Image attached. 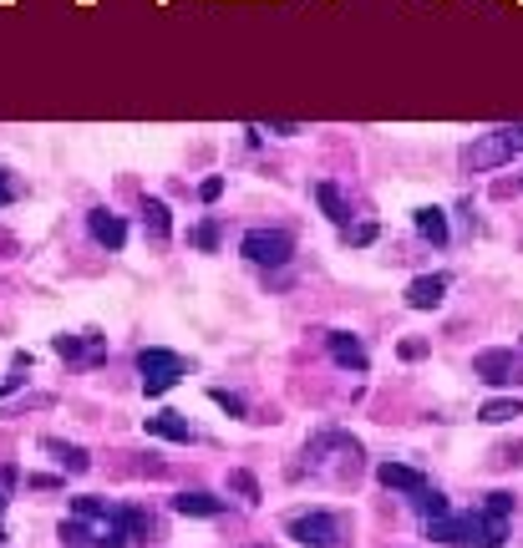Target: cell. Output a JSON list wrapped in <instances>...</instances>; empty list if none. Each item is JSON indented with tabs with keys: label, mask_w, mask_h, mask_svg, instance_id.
I'll return each mask as SVG.
<instances>
[{
	"label": "cell",
	"mask_w": 523,
	"mask_h": 548,
	"mask_svg": "<svg viewBox=\"0 0 523 548\" xmlns=\"http://www.w3.org/2000/svg\"><path fill=\"white\" fill-rule=\"evenodd\" d=\"M523 153V122L518 127H493V132H482L478 142H467L463 148V168L482 173V168H503L509 157Z\"/></svg>",
	"instance_id": "6da1fadb"
},
{
	"label": "cell",
	"mask_w": 523,
	"mask_h": 548,
	"mask_svg": "<svg viewBox=\"0 0 523 548\" xmlns=\"http://www.w3.org/2000/svg\"><path fill=\"white\" fill-rule=\"evenodd\" d=\"M184 355H173V351H163V346H142L138 351V376H142V391L148 396H163V391H173L178 381H184Z\"/></svg>",
	"instance_id": "7a4b0ae2"
},
{
	"label": "cell",
	"mask_w": 523,
	"mask_h": 548,
	"mask_svg": "<svg viewBox=\"0 0 523 548\" xmlns=\"http://www.w3.org/2000/svg\"><path fill=\"white\" fill-rule=\"evenodd\" d=\"M239 254L249 265L280 269V265H290V254H295V234H290V229H249L239 239Z\"/></svg>",
	"instance_id": "3957f363"
},
{
	"label": "cell",
	"mask_w": 523,
	"mask_h": 548,
	"mask_svg": "<svg viewBox=\"0 0 523 548\" xmlns=\"http://www.w3.org/2000/svg\"><path fill=\"white\" fill-rule=\"evenodd\" d=\"M284 534L305 548H336L340 534H346V523L336 513H326V508H311V513H295V518L284 523Z\"/></svg>",
	"instance_id": "277c9868"
},
{
	"label": "cell",
	"mask_w": 523,
	"mask_h": 548,
	"mask_svg": "<svg viewBox=\"0 0 523 548\" xmlns=\"http://www.w3.org/2000/svg\"><path fill=\"white\" fill-rule=\"evenodd\" d=\"M473 376L478 381H488V386H513V381H523V365H518V355L513 351H478L473 355Z\"/></svg>",
	"instance_id": "5b68a950"
},
{
	"label": "cell",
	"mask_w": 523,
	"mask_h": 548,
	"mask_svg": "<svg viewBox=\"0 0 523 548\" xmlns=\"http://www.w3.org/2000/svg\"><path fill=\"white\" fill-rule=\"evenodd\" d=\"M447 290H453L447 274H417V280L407 284V305L411 310H437L442 300H447Z\"/></svg>",
	"instance_id": "8992f818"
},
{
	"label": "cell",
	"mask_w": 523,
	"mask_h": 548,
	"mask_svg": "<svg viewBox=\"0 0 523 548\" xmlns=\"http://www.w3.org/2000/svg\"><path fill=\"white\" fill-rule=\"evenodd\" d=\"M86 229H92V239H97L102 249H113V254L128 244V224H122L113 209H92L86 213Z\"/></svg>",
	"instance_id": "52a82bcc"
},
{
	"label": "cell",
	"mask_w": 523,
	"mask_h": 548,
	"mask_svg": "<svg viewBox=\"0 0 523 548\" xmlns=\"http://www.w3.org/2000/svg\"><path fill=\"white\" fill-rule=\"evenodd\" d=\"M376 482L392 488V492H407V498L427 492V472H417V467H407V463H382L376 467Z\"/></svg>",
	"instance_id": "ba28073f"
},
{
	"label": "cell",
	"mask_w": 523,
	"mask_h": 548,
	"mask_svg": "<svg viewBox=\"0 0 523 548\" xmlns=\"http://www.w3.org/2000/svg\"><path fill=\"white\" fill-rule=\"evenodd\" d=\"M326 346H330V355H336V365H346V371H356V376H361V371L371 365L366 346H361V340H356L351 330H330Z\"/></svg>",
	"instance_id": "9c48e42d"
},
{
	"label": "cell",
	"mask_w": 523,
	"mask_h": 548,
	"mask_svg": "<svg viewBox=\"0 0 523 548\" xmlns=\"http://www.w3.org/2000/svg\"><path fill=\"white\" fill-rule=\"evenodd\" d=\"M148 436H163V442H194V427L178 417V411H158V417H142Z\"/></svg>",
	"instance_id": "30bf717a"
},
{
	"label": "cell",
	"mask_w": 523,
	"mask_h": 548,
	"mask_svg": "<svg viewBox=\"0 0 523 548\" xmlns=\"http://www.w3.org/2000/svg\"><path fill=\"white\" fill-rule=\"evenodd\" d=\"M315 203H320V213H326L330 224H351V203H346V193L330 178L315 183Z\"/></svg>",
	"instance_id": "8fae6325"
},
{
	"label": "cell",
	"mask_w": 523,
	"mask_h": 548,
	"mask_svg": "<svg viewBox=\"0 0 523 548\" xmlns=\"http://www.w3.org/2000/svg\"><path fill=\"white\" fill-rule=\"evenodd\" d=\"M41 452H51L67 472H86L92 467V457H86V447H77V442H61V436H41Z\"/></svg>",
	"instance_id": "7c38bea8"
},
{
	"label": "cell",
	"mask_w": 523,
	"mask_h": 548,
	"mask_svg": "<svg viewBox=\"0 0 523 548\" xmlns=\"http://www.w3.org/2000/svg\"><path fill=\"white\" fill-rule=\"evenodd\" d=\"M173 508H178L184 518H219V513H224V503H219L213 492H178Z\"/></svg>",
	"instance_id": "4fadbf2b"
},
{
	"label": "cell",
	"mask_w": 523,
	"mask_h": 548,
	"mask_svg": "<svg viewBox=\"0 0 523 548\" xmlns=\"http://www.w3.org/2000/svg\"><path fill=\"white\" fill-rule=\"evenodd\" d=\"M518 417H523V396H493V401H482V411H478V422H488V427L518 422Z\"/></svg>",
	"instance_id": "5bb4252c"
},
{
	"label": "cell",
	"mask_w": 523,
	"mask_h": 548,
	"mask_svg": "<svg viewBox=\"0 0 523 548\" xmlns=\"http://www.w3.org/2000/svg\"><path fill=\"white\" fill-rule=\"evenodd\" d=\"M142 229H148L158 244L173 234V213H168V203H163V198H148V203H142Z\"/></svg>",
	"instance_id": "9a60e30c"
},
{
	"label": "cell",
	"mask_w": 523,
	"mask_h": 548,
	"mask_svg": "<svg viewBox=\"0 0 523 548\" xmlns=\"http://www.w3.org/2000/svg\"><path fill=\"white\" fill-rule=\"evenodd\" d=\"M417 234L442 249V244H447V213L442 209H417Z\"/></svg>",
	"instance_id": "2e32d148"
},
{
	"label": "cell",
	"mask_w": 523,
	"mask_h": 548,
	"mask_svg": "<svg viewBox=\"0 0 523 548\" xmlns=\"http://www.w3.org/2000/svg\"><path fill=\"white\" fill-rule=\"evenodd\" d=\"M117 528H122L128 538H148L153 534V518H148L142 508H117Z\"/></svg>",
	"instance_id": "e0dca14e"
},
{
	"label": "cell",
	"mask_w": 523,
	"mask_h": 548,
	"mask_svg": "<svg viewBox=\"0 0 523 548\" xmlns=\"http://www.w3.org/2000/svg\"><path fill=\"white\" fill-rule=\"evenodd\" d=\"M51 346H57V355H67V361H82V355H86V346H92V351L102 346V336H97V330H92L86 340H82V336H57Z\"/></svg>",
	"instance_id": "ac0fdd59"
},
{
	"label": "cell",
	"mask_w": 523,
	"mask_h": 548,
	"mask_svg": "<svg viewBox=\"0 0 523 548\" xmlns=\"http://www.w3.org/2000/svg\"><path fill=\"white\" fill-rule=\"evenodd\" d=\"M411 503H417V513H422L427 523H432V518H447V513H453V508H447V498H442L437 488H427V492H417V498H411Z\"/></svg>",
	"instance_id": "d6986e66"
},
{
	"label": "cell",
	"mask_w": 523,
	"mask_h": 548,
	"mask_svg": "<svg viewBox=\"0 0 523 548\" xmlns=\"http://www.w3.org/2000/svg\"><path fill=\"white\" fill-rule=\"evenodd\" d=\"M194 244H198V249H219V224H213V219H203V224H198L194 229Z\"/></svg>",
	"instance_id": "ffe728a7"
},
{
	"label": "cell",
	"mask_w": 523,
	"mask_h": 548,
	"mask_svg": "<svg viewBox=\"0 0 523 548\" xmlns=\"http://www.w3.org/2000/svg\"><path fill=\"white\" fill-rule=\"evenodd\" d=\"M376 234H382L376 224H356V229H346V244H356V249H366V244L376 239Z\"/></svg>",
	"instance_id": "44dd1931"
},
{
	"label": "cell",
	"mask_w": 523,
	"mask_h": 548,
	"mask_svg": "<svg viewBox=\"0 0 523 548\" xmlns=\"http://www.w3.org/2000/svg\"><path fill=\"white\" fill-rule=\"evenodd\" d=\"M213 407H224L229 411V417H244V401H239V396H234V391H219V386H213Z\"/></svg>",
	"instance_id": "7402d4cb"
},
{
	"label": "cell",
	"mask_w": 523,
	"mask_h": 548,
	"mask_svg": "<svg viewBox=\"0 0 523 548\" xmlns=\"http://www.w3.org/2000/svg\"><path fill=\"white\" fill-rule=\"evenodd\" d=\"M229 488H234V492H244L249 503H259V482L249 478V472H234V478H229Z\"/></svg>",
	"instance_id": "603a6c76"
},
{
	"label": "cell",
	"mask_w": 523,
	"mask_h": 548,
	"mask_svg": "<svg viewBox=\"0 0 523 548\" xmlns=\"http://www.w3.org/2000/svg\"><path fill=\"white\" fill-rule=\"evenodd\" d=\"M219 193H224V178H203L198 183V198H203V203H213Z\"/></svg>",
	"instance_id": "cb8c5ba5"
},
{
	"label": "cell",
	"mask_w": 523,
	"mask_h": 548,
	"mask_svg": "<svg viewBox=\"0 0 523 548\" xmlns=\"http://www.w3.org/2000/svg\"><path fill=\"white\" fill-rule=\"evenodd\" d=\"M498 463H503V467H518V463H523V442H513V447H498Z\"/></svg>",
	"instance_id": "d4e9b609"
},
{
	"label": "cell",
	"mask_w": 523,
	"mask_h": 548,
	"mask_svg": "<svg viewBox=\"0 0 523 548\" xmlns=\"http://www.w3.org/2000/svg\"><path fill=\"white\" fill-rule=\"evenodd\" d=\"M5 203H15V178L0 168V209H5Z\"/></svg>",
	"instance_id": "484cf974"
},
{
	"label": "cell",
	"mask_w": 523,
	"mask_h": 548,
	"mask_svg": "<svg viewBox=\"0 0 523 548\" xmlns=\"http://www.w3.org/2000/svg\"><path fill=\"white\" fill-rule=\"evenodd\" d=\"M417 355H427V340H401V361H417Z\"/></svg>",
	"instance_id": "4316f807"
},
{
	"label": "cell",
	"mask_w": 523,
	"mask_h": 548,
	"mask_svg": "<svg viewBox=\"0 0 523 548\" xmlns=\"http://www.w3.org/2000/svg\"><path fill=\"white\" fill-rule=\"evenodd\" d=\"M518 365H523V340H518Z\"/></svg>",
	"instance_id": "83f0119b"
},
{
	"label": "cell",
	"mask_w": 523,
	"mask_h": 548,
	"mask_svg": "<svg viewBox=\"0 0 523 548\" xmlns=\"http://www.w3.org/2000/svg\"><path fill=\"white\" fill-rule=\"evenodd\" d=\"M518 188H523V178H518Z\"/></svg>",
	"instance_id": "f1b7e54d"
}]
</instances>
